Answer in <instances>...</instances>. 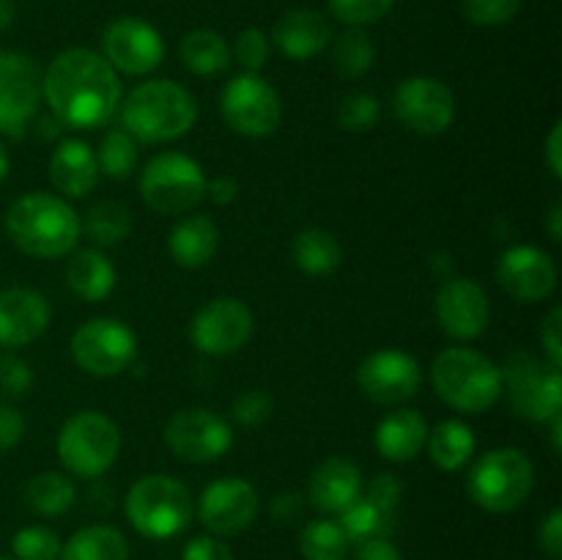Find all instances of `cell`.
I'll list each match as a JSON object with an SVG mask.
<instances>
[{
  "mask_svg": "<svg viewBox=\"0 0 562 560\" xmlns=\"http://www.w3.org/2000/svg\"><path fill=\"white\" fill-rule=\"evenodd\" d=\"M547 231L552 242H562V203L558 201L547 214Z\"/></svg>",
  "mask_w": 562,
  "mask_h": 560,
  "instance_id": "54",
  "label": "cell"
},
{
  "mask_svg": "<svg viewBox=\"0 0 562 560\" xmlns=\"http://www.w3.org/2000/svg\"><path fill=\"white\" fill-rule=\"evenodd\" d=\"M206 195L212 198L217 206H228V203H234L236 195H239V181H236L234 176H217V179H212L206 184Z\"/></svg>",
  "mask_w": 562,
  "mask_h": 560,
  "instance_id": "52",
  "label": "cell"
},
{
  "mask_svg": "<svg viewBox=\"0 0 562 560\" xmlns=\"http://www.w3.org/2000/svg\"><path fill=\"white\" fill-rule=\"evenodd\" d=\"M333 38V66L340 77L357 80L366 71H371L373 60H376V47L362 27H349Z\"/></svg>",
  "mask_w": 562,
  "mask_h": 560,
  "instance_id": "35",
  "label": "cell"
},
{
  "mask_svg": "<svg viewBox=\"0 0 562 560\" xmlns=\"http://www.w3.org/2000/svg\"><path fill=\"white\" fill-rule=\"evenodd\" d=\"M88 239L99 247H113L132 234V214L124 203L99 201L86 212L80 223Z\"/></svg>",
  "mask_w": 562,
  "mask_h": 560,
  "instance_id": "33",
  "label": "cell"
},
{
  "mask_svg": "<svg viewBox=\"0 0 562 560\" xmlns=\"http://www.w3.org/2000/svg\"><path fill=\"white\" fill-rule=\"evenodd\" d=\"M300 552L305 560H344L349 538L338 519H313L302 527Z\"/></svg>",
  "mask_w": 562,
  "mask_h": 560,
  "instance_id": "37",
  "label": "cell"
},
{
  "mask_svg": "<svg viewBox=\"0 0 562 560\" xmlns=\"http://www.w3.org/2000/svg\"><path fill=\"white\" fill-rule=\"evenodd\" d=\"M549 423H552L554 453H560V450H562V415H558V417H554V421H549Z\"/></svg>",
  "mask_w": 562,
  "mask_h": 560,
  "instance_id": "57",
  "label": "cell"
},
{
  "mask_svg": "<svg viewBox=\"0 0 562 560\" xmlns=\"http://www.w3.org/2000/svg\"><path fill=\"white\" fill-rule=\"evenodd\" d=\"M60 560H130V541L110 525L82 527L60 547Z\"/></svg>",
  "mask_w": 562,
  "mask_h": 560,
  "instance_id": "31",
  "label": "cell"
},
{
  "mask_svg": "<svg viewBox=\"0 0 562 560\" xmlns=\"http://www.w3.org/2000/svg\"><path fill=\"white\" fill-rule=\"evenodd\" d=\"M379 99L368 91H351L338 104V124L346 132H366L379 121Z\"/></svg>",
  "mask_w": 562,
  "mask_h": 560,
  "instance_id": "39",
  "label": "cell"
},
{
  "mask_svg": "<svg viewBox=\"0 0 562 560\" xmlns=\"http://www.w3.org/2000/svg\"><path fill=\"white\" fill-rule=\"evenodd\" d=\"M165 443L181 461L209 464L228 453L234 445V432L217 412L190 406V410H179L165 423Z\"/></svg>",
  "mask_w": 562,
  "mask_h": 560,
  "instance_id": "12",
  "label": "cell"
},
{
  "mask_svg": "<svg viewBox=\"0 0 562 560\" xmlns=\"http://www.w3.org/2000/svg\"><path fill=\"white\" fill-rule=\"evenodd\" d=\"M99 173L110 176V179H130L140 163V152H137V141L121 126L104 132L102 143L97 152Z\"/></svg>",
  "mask_w": 562,
  "mask_h": 560,
  "instance_id": "36",
  "label": "cell"
},
{
  "mask_svg": "<svg viewBox=\"0 0 562 560\" xmlns=\"http://www.w3.org/2000/svg\"><path fill=\"white\" fill-rule=\"evenodd\" d=\"M71 357L91 377H119L137 355L135 333L119 318H91L71 335Z\"/></svg>",
  "mask_w": 562,
  "mask_h": 560,
  "instance_id": "11",
  "label": "cell"
},
{
  "mask_svg": "<svg viewBox=\"0 0 562 560\" xmlns=\"http://www.w3.org/2000/svg\"><path fill=\"white\" fill-rule=\"evenodd\" d=\"M538 544H541L543 555L549 560L562 558V511L554 508L552 514L547 516V522L541 525V533H538Z\"/></svg>",
  "mask_w": 562,
  "mask_h": 560,
  "instance_id": "49",
  "label": "cell"
},
{
  "mask_svg": "<svg viewBox=\"0 0 562 560\" xmlns=\"http://www.w3.org/2000/svg\"><path fill=\"white\" fill-rule=\"evenodd\" d=\"M231 415L241 426H261L272 415V399L263 390H247L231 406Z\"/></svg>",
  "mask_w": 562,
  "mask_h": 560,
  "instance_id": "44",
  "label": "cell"
},
{
  "mask_svg": "<svg viewBox=\"0 0 562 560\" xmlns=\"http://www.w3.org/2000/svg\"><path fill=\"white\" fill-rule=\"evenodd\" d=\"M14 16H16L14 0H0V31H5V27H11V22H14Z\"/></svg>",
  "mask_w": 562,
  "mask_h": 560,
  "instance_id": "55",
  "label": "cell"
},
{
  "mask_svg": "<svg viewBox=\"0 0 562 560\" xmlns=\"http://www.w3.org/2000/svg\"><path fill=\"white\" fill-rule=\"evenodd\" d=\"M558 264L547 250L536 245H516L499 256L497 283L516 302H541L549 300L558 289Z\"/></svg>",
  "mask_w": 562,
  "mask_h": 560,
  "instance_id": "18",
  "label": "cell"
},
{
  "mask_svg": "<svg viewBox=\"0 0 562 560\" xmlns=\"http://www.w3.org/2000/svg\"><path fill=\"white\" fill-rule=\"evenodd\" d=\"M49 302L38 291L11 285L0 291V346L9 351L22 349L42 338L49 327Z\"/></svg>",
  "mask_w": 562,
  "mask_h": 560,
  "instance_id": "21",
  "label": "cell"
},
{
  "mask_svg": "<svg viewBox=\"0 0 562 560\" xmlns=\"http://www.w3.org/2000/svg\"><path fill=\"white\" fill-rule=\"evenodd\" d=\"M395 0H329V11L349 27L373 25L393 11Z\"/></svg>",
  "mask_w": 562,
  "mask_h": 560,
  "instance_id": "40",
  "label": "cell"
},
{
  "mask_svg": "<svg viewBox=\"0 0 562 560\" xmlns=\"http://www.w3.org/2000/svg\"><path fill=\"white\" fill-rule=\"evenodd\" d=\"M437 322L450 338L472 340L486 333L492 318V302L488 294L470 278H448L437 291L434 300Z\"/></svg>",
  "mask_w": 562,
  "mask_h": 560,
  "instance_id": "20",
  "label": "cell"
},
{
  "mask_svg": "<svg viewBox=\"0 0 562 560\" xmlns=\"http://www.w3.org/2000/svg\"><path fill=\"white\" fill-rule=\"evenodd\" d=\"M42 99L66 130H97L121 108L119 71L93 49H64L42 75Z\"/></svg>",
  "mask_w": 562,
  "mask_h": 560,
  "instance_id": "1",
  "label": "cell"
},
{
  "mask_svg": "<svg viewBox=\"0 0 562 560\" xmlns=\"http://www.w3.org/2000/svg\"><path fill=\"white\" fill-rule=\"evenodd\" d=\"M428 456L434 464L445 472H456L470 464L475 453V434L461 421H442L428 432L426 439Z\"/></svg>",
  "mask_w": 562,
  "mask_h": 560,
  "instance_id": "28",
  "label": "cell"
},
{
  "mask_svg": "<svg viewBox=\"0 0 562 560\" xmlns=\"http://www.w3.org/2000/svg\"><path fill=\"white\" fill-rule=\"evenodd\" d=\"M362 492V472L346 456H329L318 461L307 483V500L324 514H340Z\"/></svg>",
  "mask_w": 562,
  "mask_h": 560,
  "instance_id": "22",
  "label": "cell"
},
{
  "mask_svg": "<svg viewBox=\"0 0 562 560\" xmlns=\"http://www.w3.org/2000/svg\"><path fill=\"white\" fill-rule=\"evenodd\" d=\"M22 437H25V421H22V415L14 406L0 401V453L20 445Z\"/></svg>",
  "mask_w": 562,
  "mask_h": 560,
  "instance_id": "48",
  "label": "cell"
},
{
  "mask_svg": "<svg viewBox=\"0 0 562 560\" xmlns=\"http://www.w3.org/2000/svg\"><path fill=\"white\" fill-rule=\"evenodd\" d=\"M69 267H66V283L71 294L86 302H102L115 289V267L102 250L82 247L69 253Z\"/></svg>",
  "mask_w": 562,
  "mask_h": 560,
  "instance_id": "27",
  "label": "cell"
},
{
  "mask_svg": "<svg viewBox=\"0 0 562 560\" xmlns=\"http://www.w3.org/2000/svg\"><path fill=\"white\" fill-rule=\"evenodd\" d=\"M181 560H234V552L217 536H198L187 544Z\"/></svg>",
  "mask_w": 562,
  "mask_h": 560,
  "instance_id": "47",
  "label": "cell"
},
{
  "mask_svg": "<svg viewBox=\"0 0 562 560\" xmlns=\"http://www.w3.org/2000/svg\"><path fill=\"white\" fill-rule=\"evenodd\" d=\"M431 382L445 404L467 415L492 410L503 395L497 362L464 346H450L434 357Z\"/></svg>",
  "mask_w": 562,
  "mask_h": 560,
  "instance_id": "4",
  "label": "cell"
},
{
  "mask_svg": "<svg viewBox=\"0 0 562 560\" xmlns=\"http://www.w3.org/2000/svg\"><path fill=\"white\" fill-rule=\"evenodd\" d=\"M357 384L376 404H404L420 390L423 368L409 351L379 349L360 362Z\"/></svg>",
  "mask_w": 562,
  "mask_h": 560,
  "instance_id": "16",
  "label": "cell"
},
{
  "mask_svg": "<svg viewBox=\"0 0 562 560\" xmlns=\"http://www.w3.org/2000/svg\"><path fill=\"white\" fill-rule=\"evenodd\" d=\"M33 384V371L22 357H16L14 351H5L0 355V393L3 395H25Z\"/></svg>",
  "mask_w": 562,
  "mask_h": 560,
  "instance_id": "43",
  "label": "cell"
},
{
  "mask_svg": "<svg viewBox=\"0 0 562 560\" xmlns=\"http://www.w3.org/2000/svg\"><path fill=\"white\" fill-rule=\"evenodd\" d=\"M5 231L25 256L49 261L77 250L82 228L77 212L60 195L27 192L9 206Z\"/></svg>",
  "mask_w": 562,
  "mask_h": 560,
  "instance_id": "2",
  "label": "cell"
},
{
  "mask_svg": "<svg viewBox=\"0 0 562 560\" xmlns=\"http://www.w3.org/2000/svg\"><path fill=\"white\" fill-rule=\"evenodd\" d=\"M461 11L470 22L483 27L508 25L521 11V0H461Z\"/></svg>",
  "mask_w": 562,
  "mask_h": 560,
  "instance_id": "41",
  "label": "cell"
},
{
  "mask_svg": "<svg viewBox=\"0 0 562 560\" xmlns=\"http://www.w3.org/2000/svg\"><path fill=\"white\" fill-rule=\"evenodd\" d=\"M42 104V71L27 55L0 49V135L22 137Z\"/></svg>",
  "mask_w": 562,
  "mask_h": 560,
  "instance_id": "14",
  "label": "cell"
},
{
  "mask_svg": "<svg viewBox=\"0 0 562 560\" xmlns=\"http://www.w3.org/2000/svg\"><path fill=\"white\" fill-rule=\"evenodd\" d=\"M269 53H272V47H269L267 33L258 31V27H247V31H241L234 44L236 60L245 66V71H252V75H258V71L267 66Z\"/></svg>",
  "mask_w": 562,
  "mask_h": 560,
  "instance_id": "42",
  "label": "cell"
},
{
  "mask_svg": "<svg viewBox=\"0 0 562 560\" xmlns=\"http://www.w3.org/2000/svg\"><path fill=\"white\" fill-rule=\"evenodd\" d=\"M428 439V423L417 410H395L376 426V450L382 459L404 464L420 456Z\"/></svg>",
  "mask_w": 562,
  "mask_h": 560,
  "instance_id": "25",
  "label": "cell"
},
{
  "mask_svg": "<svg viewBox=\"0 0 562 560\" xmlns=\"http://www.w3.org/2000/svg\"><path fill=\"white\" fill-rule=\"evenodd\" d=\"M258 514V489L245 478H220L209 483L198 503L203 527L214 536H239Z\"/></svg>",
  "mask_w": 562,
  "mask_h": 560,
  "instance_id": "19",
  "label": "cell"
},
{
  "mask_svg": "<svg viewBox=\"0 0 562 560\" xmlns=\"http://www.w3.org/2000/svg\"><path fill=\"white\" fill-rule=\"evenodd\" d=\"M181 64L198 77H217L231 66V47L217 31L198 27L181 38Z\"/></svg>",
  "mask_w": 562,
  "mask_h": 560,
  "instance_id": "29",
  "label": "cell"
},
{
  "mask_svg": "<svg viewBox=\"0 0 562 560\" xmlns=\"http://www.w3.org/2000/svg\"><path fill=\"white\" fill-rule=\"evenodd\" d=\"M256 329V318L247 302L236 296H217L195 313L190 324V340L201 355L228 357L247 346Z\"/></svg>",
  "mask_w": 562,
  "mask_h": 560,
  "instance_id": "13",
  "label": "cell"
},
{
  "mask_svg": "<svg viewBox=\"0 0 562 560\" xmlns=\"http://www.w3.org/2000/svg\"><path fill=\"white\" fill-rule=\"evenodd\" d=\"M302 494L296 492H280L278 497L272 500V519L280 522V525H294L296 519L302 516Z\"/></svg>",
  "mask_w": 562,
  "mask_h": 560,
  "instance_id": "50",
  "label": "cell"
},
{
  "mask_svg": "<svg viewBox=\"0 0 562 560\" xmlns=\"http://www.w3.org/2000/svg\"><path fill=\"white\" fill-rule=\"evenodd\" d=\"M536 486V467L519 448H497L472 464L467 492L472 503L488 514H510L521 508Z\"/></svg>",
  "mask_w": 562,
  "mask_h": 560,
  "instance_id": "5",
  "label": "cell"
},
{
  "mask_svg": "<svg viewBox=\"0 0 562 560\" xmlns=\"http://www.w3.org/2000/svg\"><path fill=\"white\" fill-rule=\"evenodd\" d=\"M102 53L115 71L140 77L162 64L165 44L154 25L137 16H121L104 27Z\"/></svg>",
  "mask_w": 562,
  "mask_h": 560,
  "instance_id": "17",
  "label": "cell"
},
{
  "mask_svg": "<svg viewBox=\"0 0 562 560\" xmlns=\"http://www.w3.org/2000/svg\"><path fill=\"white\" fill-rule=\"evenodd\" d=\"M11 549H14L16 560H58L60 538L42 525L22 527L11 541Z\"/></svg>",
  "mask_w": 562,
  "mask_h": 560,
  "instance_id": "38",
  "label": "cell"
},
{
  "mask_svg": "<svg viewBox=\"0 0 562 560\" xmlns=\"http://www.w3.org/2000/svg\"><path fill=\"white\" fill-rule=\"evenodd\" d=\"M121 130L140 143H168L198 121V102L181 82L148 80L132 88L121 104Z\"/></svg>",
  "mask_w": 562,
  "mask_h": 560,
  "instance_id": "3",
  "label": "cell"
},
{
  "mask_svg": "<svg viewBox=\"0 0 562 560\" xmlns=\"http://www.w3.org/2000/svg\"><path fill=\"white\" fill-rule=\"evenodd\" d=\"M225 124L245 137H269L283 121V99L263 77L245 71L220 97Z\"/></svg>",
  "mask_w": 562,
  "mask_h": 560,
  "instance_id": "10",
  "label": "cell"
},
{
  "mask_svg": "<svg viewBox=\"0 0 562 560\" xmlns=\"http://www.w3.org/2000/svg\"><path fill=\"white\" fill-rule=\"evenodd\" d=\"M393 110L406 130L417 135H442L456 121V97L437 77H409L395 88Z\"/></svg>",
  "mask_w": 562,
  "mask_h": 560,
  "instance_id": "15",
  "label": "cell"
},
{
  "mask_svg": "<svg viewBox=\"0 0 562 560\" xmlns=\"http://www.w3.org/2000/svg\"><path fill=\"white\" fill-rule=\"evenodd\" d=\"M291 258L296 267L305 275H322L335 272L344 261V247L335 239L329 231L324 228H302L291 242Z\"/></svg>",
  "mask_w": 562,
  "mask_h": 560,
  "instance_id": "30",
  "label": "cell"
},
{
  "mask_svg": "<svg viewBox=\"0 0 562 560\" xmlns=\"http://www.w3.org/2000/svg\"><path fill=\"white\" fill-rule=\"evenodd\" d=\"M541 346L552 366H562V307H552L541 324Z\"/></svg>",
  "mask_w": 562,
  "mask_h": 560,
  "instance_id": "46",
  "label": "cell"
},
{
  "mask_svg": "<svg viewBox=\"0 0 562 560\" xmlns=\"http://www.w3.org/2000/svg\"><path fill=\"white\" fill-rule=\"evenodd\" d=\"M547 165L549 170H552L554 179H562V124L552 126V132H549L547 137Z\"/></svg>",
  "mask_w": 562,
  "mask_h": 560,
  "instance_id": "53",
  "label": "cell"
},
{
  "mask_svg": "<svg viewBox=\"0 0 562 560\" xmlns=\"http://www.w3.org/2000/svg\"><path fill=\"white\" fill-rule=\"evenodd\" d=\"M9 165H11L9 148H5L3 137H0V184H3V179H5V176H9Z\"/></svg>",
  "mask_w": 562,
  "mask_h": 560,
  "instance_id": "56",
  "label": "cell"
},
{
  "mask_svg": "<svg viewBox=\"0 0 562 560\" xmlns=\"http://www.w3.org/2000/svg\"><path fill=\"white\" fill-rule=\"evenodd\" d=\"M206 173L181 152L157 154L140 173V198L157 214H184L206 198Z\"/></svg>",
  "mask_w": 562,
  "mask_h": 560,
  "instance_id": "9",
  "label": "cell"
},
{
  "mask_svg": "<svg viewBox=\"0 0 562 560\" xmlns=\"http://www.w3.org/2000/svg\"><path fill=\"white\" fill-rule=\"evenodd\" d=\"M355 560H401V555L387 538H371V541L357 544Z\"/></svg>",
  "mask_w": 562,
  "mask_h": 560,
  "instance_id": "51",
  "label": "cell"
},
{
  "mask_svg": "<svg viewBox=\"0 0 562 560\" xmlns=\"http://www.w3.org/2000/svg\"><path fill=\"white\" fill-rule=\"evenodd\" d=\"M126 519L146 538H173L190 525L192 494L179 478L143 475L126 494Z\"/></svg>",
  "mask_w": 562,
  "mask_h": 560,
  "instance_id": "6",
  "label": "cell"
},
{
  "mask_svg": "<svg viewBox=\"0 0 562 560\" xmlns=\"http://www.w3.org/2000/svg\"><path fill=\"white\" fill-rule=\"evenodd\" d=\"M77 486L66 472L47 470L38 472L27 481L25 486V505L33 514L42 516H60L75 505Z\"/></svg>",
  "mask_w": 562,
  "mask_h": 560,
  "instance_id": "32",
  "label": "cell"
},
{
  "mask_svg": "<svg viewBox=\"0 0 562 560\" xmlns=\"http://www.w3.org/2000/svg\"><path fill=\"white\" fill-rule=\"evenodd\" d=\"M401 494H404V483L398 481V475L382 472V475H376L371 481L366 497L371 500L373 505H379L382 511H387V514H395V508H398L401 503Z\"/></svg>",
  "mask_w": 562,
  "mask_h": 560,
  "instance_id": "45",
  "label": "cell"
},
{
  "mask_svg": "<svg viewBox=\"0 0 562 560\" xmlns=\"http://www.w3.org/2000/svg\"><path fill=\"white\" fill-rule=\"evenodd\" d=\"M97 152L86 141H64L49 157V181L66 198H86L99 181Z\"/></svg>",
  "mask_w": 562,
  "mask_h": 560,
  "instance_id": "24",
  "label": "cell"
},
{
  "mask_svg": "<svg viewBox=\"0 0 562 560\" xmlns=\"http://www.w3.org/2000/svg\"><path fill=\"white\" fill-rule=\"evenodd\" d=\"M121 453V432L113 417L102 412H77L58 434L60 464L77 478H99Z\"/></svg>",
  "mask_w": 562,
  "mask_h": 560,
  "instance_id": "8",
  "label": "cell"
},
{
  "mask_svg": "<svg viewBox=\"0 0 562 560\" xmlns=\"http://www.w3.org/2000/svg\"><path fill=\"white\" fill-rule=\"evenodd\" d=\"M0 560H9V558H0Z\"/></svg>",
  "mask_w": 562,
  "mask_h": 560,
  "instance_id": "58",
  "label": "cell"
},
{
  "mask_svg": "<svg viewBox=\"0 0 562 560\" xmlns=\"http://www.w3.org/2000/svg\"><path fill=\"white\" fill-rule=\"evenodd\" d=\"M272 42L291 60H307L333 42V27L318 11L294 9L280 16L272 27Z\"/></svg>",
  "mask_w": 562,
  "mask_h": 560,
  "instance_id": "23",
  "label": "cell"
},
{
  "mask_svg": "<svg viewBox=\"0 0 562 560\" xmlns=\"http://www.w3.org/2000/svg\"><path fill=\"white\" fill-rule=\"evenodd\" d=\"M503 393L519 417L532 423H549L562 415V373L558 366L541 360L532 351H514L499 368Z\"/></svg>",
  "mask_w": 562,
  "mask_h": 560,
  "instance_id": "7",
  "label": "cell"
},
{
  "mask_svg": "<svg viewBox=\"0 0 562 560\" xmlns=\"http://www.w3.org/2000/svg\"><path fill=\"white\" fill-rule=\"evenodd\" d=\"M220 247V231L203 214H192L184 217L168 236V250L173 256V261L179 267L198 269L206 267L214 256H217Z\"/></svg>",
  "mask_w": 562,
  "mask_h": 560,
  "instance_id": "26",
  "label": "cell"
},
{
  "mask_svg": "<svg viewBox=\"0 0 562 560\" xmlns=\"http://www.w3.org/2000/svg\"><path fill=\"white\" fill-rule=\"evenodd\" d=\"M393 522L395 514H387L360 494L355 503L340 511L338 525L344 527L349 544H362L371 541V538H387V533L393 530Z\"/></svg>",
  "mask_w": 562,
  "mask_h": 560,
  "instance_id": "34",
  "label": "cell"
}]
</instances>
